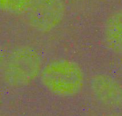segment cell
Returning <instances> with one entry per match:
<instances>
[{
  "label": "cell",
  "mask_w": 122,
  "mask_h": 116,
  "mask_svg": "<svg viewBox=\"0 0 122 116\" xmlns=\"http://www.w3.org/2000/svg\"><path fill=\"white\" fill-rule=\"evenodd\" d=\"M39 79L49 93L64 98L78 96L86 84L85 73L81 65L64 58L52 60L44 65Z\"/></svg>",
  "instance_id": "cell-1"
},
{
  "label": "cell",
  "mask_w": 122,
  "mask_h": 116,
  "mask_svg": "<svg viewBox=\"0 0 122 116\" xmlns=\"http://www.w3.org/2000/svg\"><path fill=\"white\" fill-rule=\"evenodd\" d=\"M43 66L42 58L34 48L16 47L6 54L1 63V81L11 88L26 87L39 78Z\"/></svg>",
  "instance_id": "cell-2"
},
{
  "label": "cell",
  "mask_w": 122,
  "mask_h": 116,
  "mask_svg": "<svg viewBox=\"0 0 122 116\" xmlns=\"http://www.w3.org/2000/svg\"><path fill=\"white\" fill-rule=\"evenodd\" d=\"M66 14L64 0H31L22 16L29 29L39 34H48L61 24Z\"/></svg>",
  "instance_id": "cell-3"
},
{
  "label": "cell",
  "mask_w": 122,
  "mask_h": 116,
  "mask_svg": "<svg viewBox=\"0 0 122 116\" xmlns=\"http://www.w3.org/2000/svg\"><path fill=\"white\" fill-rule=\"evenodd\" d=\"M93 98L103 107L117 110L122 108V83L107 73H97L89 80Z\"/></svg>",
  "instance_id": "cell-4"
},
{
  "label": "cell",
  "mask_w": 122,
  "mask_h": 116,
  "mask_svg": "<svg viewBox=\"0 0 122 116\" xmlns=\"http://www.w3.org/2000/svg\"><path fill=\"white\" fill-rule=\"evenodd\" d=\"M103 39L109 51L122 55V9L116 10L107 18L103 27Z\"/></svg>",
  "instance_id": "cell-5"
},
{
  "label": "cell",
  "mask_w": 122,
  "mask_h": 116,
  "mask_svg": "<svg viewBox=\"0 0 122 116\" xmlns=\"http://www.w3.org/2000/svg\"><path fill=\"white\" fill-rule=\"evenodd\" d=\"M31 0H0L3 12L12 16H23L27 11Z\"/></svg>",
  "instance_id": "cell-6"
},
{
  "label": "cell",
  "mask_w": 122,
  "mask_h": 116,
  "mask_svg": "<svg viewBox=\"0 0 122 116\" xmlns=\"http://www.w3.org/2000/svg\"><path fill=\"white\" fill-rule=\"evenodd\" d=\"M104 116H122V114L119 113H117V112H112V113H107Z\"/></svg>",
  "instance_id": "cell-7"
},
{
  "label": "cell",
  "mask_w": 122,
  "mask_h": 116,
  "mask_svg": "<svg viewBox=\"0 0 122 116\" xmlns=\"http://www.w3.org/2000/svg\"><path fill=\"white\" fill-rule=\"evenodd\" d=\"M72 1H84V0H72Z\"/></svg>",
  "instance_id": "cell-8"
}]
</instances>
